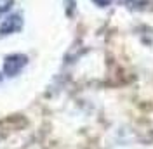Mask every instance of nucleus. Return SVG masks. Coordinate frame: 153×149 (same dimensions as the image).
Returning a JSON list of instances; mask_svg holds the SVG:
<instances>
[{"label":"nucleus","mask_w":153,"mask_h":149,"mask_svg":"<svg viewBox=\"0 0 153 149\" xmlns=\"http://www.w3.org/2000/svg\"><path fill=\"white\" fill-rule=\"evenodd\" d=\"M25 64H26V57L21 56V54H14V56H9L5 59L4 71H5V74H9V76H16L25 68Z\"/></svg>","instance_id":"1"},{"label":"nucleus","mask_w":153,"mask_h":149,"mask_svg":"<svg viewBox=\"0 0 153 149\" xmlns=\"http://www.w3.org/2000/svg\"><path fill=\"white\" fill-rule=\"evenodd\" d=\"M23 28V19L21 16L14 14V16H9V18L4 19L2 26H0V35H9V33H16Z\"/></svg>","instance_id":"2"},{"label":"nucleus","mask_w":153,"mask_h":149,"mask_svg":"<svg viewBox=\"0 0 153 149\" xmlns=\"http://www.w3.org/2000/svg\"><path fill=\"white\" fill-rule=\"evenodd\" d=\"M12 2H14V0H0V12L9 10L10 5H12Z\"/></svg>","instance_id":"3"},{"label":"nucleus","mask_w":153,"mask_h":149,"mask_svg":"<svg viewBox=\"0 0 153 149\" xmlns=\"http://www.w3.org/2000/svg\"><path fill=\"white\" fill-rule=\"evenodd\" d=\"M96 5H99V7H106V5H110L111 4V0H92Z\"/></svg>","instance_id":"4"}]
</instances>
